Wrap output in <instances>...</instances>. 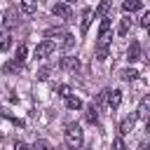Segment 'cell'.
I'll list each match as a JSON object with an SVG mask.
<instances>
[{
	"label": "cell",
	"mask_w": 150,
	"mask_h": 150,
	"mask_svg": "<svg viewBox=\"0 0 150 150\" xmlns=\"http://www.w3.org/2000/svg\"><path fill=\"white\" fill-rule=\"evenodd\" d=\"M30 150H52V145H49V141H45V138H38L35 143H33V148Z\"/></svg>",
	"instance_id": "44dd1931"
},
{
	"label": "cell",
	"mask_w": 150,
	"mask_h": 150,
	"mask_svg": "<svg viewBox=\"0 0 150 150\" xmlns=\"http://www.w3.org/2000/svg\"><path fill=\"white\" fill-rule=\"evenodd\" d=\"M54 49H56V45H54L52 40H42V42L35 45V56H38V59H47Z\"/></svg>",
	"instance_id": "3957f363"
},
{
	"label": "cell",
	"mask_w": 150,
	"mask_h": 150,
	"mask_svg": "<svg viewBox=\"0 0 150 150\" xmlns=\"http://www.w3.org/2000/svg\"><path fill=\"white\" fill-rule=\"evenodd\" d=\"M120 77L127 80V82H131V80L138 77V70H134V68H122V70H120Z\"/></svg>",
	"instance_id": "ac0fdd59"
},
{
	"label": "cell",
	"mask_w": 150,
	"mask_h": 150,
	"mask_svg": "<svg viewBox=\"0 0 150 150\" xmlns=\"http://www.w3.org/2000/svg\"><path fill=\"white\" fill-rule=\"evenodd\" d=\"M112 143H115V150H129V148L124 145V141H122V136H115V141H112Z\"/></svg>",
	"instance_id": "cb8c5ba5"
},
{
	"label": "cell",
	"mask_w": 150,
	"mask_h": 150,
	"mask_svg": "<svg viewBox=\"0 0 150 150\" xmlns=\"http://www.w3.org/2000/svg\"><path fill=\"white\" fill-rule=\"evenodd\" d=\"M138 150H150V145H148V141H141V143H138Z\"/></svg>",
	"instance_id": "83f0119b"
},
{
	"label": "cell",
	"mask_w": 150,
	"mask_h": 150,
	"mask_svg": "<svg viewBox=\"0 0 150 150\" xmlns=\"http://www.w3.org/2000/svg\"><path fill=\"white\" fill-rule=\"evenodd\" d=\"M49 77V68H42V70H38V80H47Z\"/></svg>",
	"instance_id": "484cf974"
},
{
	"label": "cell",
	"mask_w": 150,
	"mask_h": 150,
	"mask_svg": "<svg viewBox=\"0 0 150 150\" xmlns=\"http://www.w3.org/2000/svg\"><path fill=\"white\" fill-rule=\"evenodd\" d=\"M105 103H108V108H120V103H122V91L120 89H108V94H105Z\"/></svg>",
	"instance_id": "8992f818"
},
{
	"label": "cell",
	"mask_w": 150,
	"mask_h": 150,
	"mask_svg": "<svg viewBox=\"0 0 150 150\" xmlns=\"http://www.w3.org/2000/svg\"><path fill=\"white\" fill-rule=\"evenodd\" d=\"M91 19H94V9H91V7H84V9H82V19H80V33H82V35L89 30Z\"/></svg>",
	"instance_id": "277c9868"
},
{
	"label": "cell",
	"mask_w": 150,
	"mask_h": 150,
	"mask_svg": "<svg viewBox=\"0 0 150 150\" xmlns=\"http://www.w3.org/2000/svg\"><path fill=\"white\" fill-rule=\"evenodd\" d=\"M84 120H87V124H96V122H98V108H96L94 103L87 108V112H84Z\"/></svg>",
	"instance_id": "5bb4252c"
},
{
	"label": "cell",
	"mask_w": 150,
	"mask_h": 150,
	"mask_svg": "<svg viewBox=\"0 0 150 150\" xmlns=\"http://www.w3.org/2000/svg\"><path fill=\"white\" fill-rule=\"evenodd\" d=\"M134 115H136V120H148V115H150V96H143V98H141L138 110H136Z\"/></svg>",
	"instance_id": "52a82bcc"
},
{
	"label": "cell",
	"mask_w": 150,
	"mask_h": 150,
	"mask_svg": "<svg viewBox=\"0 0 150 150\" xmlns=\"http://www.w3.org/2000/svg\"><path fill=\"white\" fill-rule=\"evenodd\" d=\"M19 23V12L14 9V7H9L7 12H5V19H2V26L5 28H14Z\"/></svg>",
	"instance_id": "ba28073f"
},
{
	"label": "cell",
	"mask_w": 150,
	"mask_h": 150,
	"mask_svg": "<svg viewBox=\"0 0 150 150\" xmlns=\"http://www.w3.org/2000/svg\"><path fill=\"white\" fill-rule=\"evenodd\" d=\"M110 7H112V0H101V2H98V7L94 9V16H98V19L108 16V14H110Z\"/></svg>",
	"instance_id": "8fae6325"
},
{
	"label": "cell",
	"mask_w": 150,
	"mask_h": 150,
	"mask_svg": "<svg viewBox=\"0 0 150 150\" xmlns=\"http://www.w3.org/2000/svg\"><path fill=\"white\" fill-rule=\"evenodd\" d=\"M59 68L61 70H80V61H77V56H61Z\"/></svg>",
	"instance_id": "5b68a950"
},
{
	"label": "cell",
	"mask_w": 150,
	"mask_h": 150,
	"mask_svg": "<svg viewBox=\"0 0 150 150\" xmlns=\"http://www.w3.org/2000/svg\"><path fill=\"white\" fill-rule=\"evenodd\" d=\"M59 45H61V47H73V45H75V38H73L70 33H61V40H59Z\"/></svg>",
	"instance_id": "ffe728a7"
},
{
	"label": "cell",
	"mask_w": 150,
	"mask_h": 150,
	"mask_svg": "<svg viewBox=\"0 0 150 150\" xmlns=\"http://www.w3.org/2000/svg\"><path fill=\"white\" fill-rule=\"evenodd\" d=\"M134 124H136V115L131 112V115H127V117L120 122V136H127V134H131Z\"/></svg>",
	"instance_id": "30bf717a"
},
{
	"label": "cell",
	"mask_w": 150,
	"mask_h": 150,
	"mask_svg": "<svg viewBox=\"0 0 150 150\" xmlns=\"http://www.w3.org/2000/svg\"><path fill=\"white\" fill-rule=\"evenodd\" d=\"M19 5H21V12L23 14H33L38 9V0H21Z\"/></svg>",
	"instance_id": "2e32d148"
},
{
	"label": "cell",
	"mask_w": 150,
	"mask_h": 150,
	"mask_svg": "<svg viewBox=\"0 0 150 150\" xmlns=\"http://www.w3.org/2000/svg\"><path fill=\"white\" fill-rule=\"evenodd\" d=\"M56 91H59V96H61V98H68V96H70V94H73V91H70V87H68V84H61V87H59V89H56Z\"/></svg>",
	"instance_id": "603a6c76"
},
{
	"label": "cell",
	"mask_w": 150,
	"mask_h": 150,
	"mask_svg": "<svg viewBox=\"0 0 150 150\" xmlns=\"http://www.w3.org/2000/svg\"><path fill=\"white\" fill-rule=\"evenodd\" d=\"M9 45H12V40H9V35H5V33H0V52H7V49H9Z\"/></svg>",
	"instance_id": "7402d4cb"
},
{
	"label": "cell",
	"mask_w": 150,
	"mask_h": 150,
	"mask_svg": "<svg viewBox=\"0 0 150 150\" xmlns=\"http://www.w3.org/2000/svg\"><path fill=\"white\" fill-rule=\"evenodd\" d=\"M0 141H2V131H0Z\"/></svg>",
	"instance_id": "f1b7e54d"
},
{
	"label": "cell",
	"mask_w": 150,
	"mask_h": 150,
	"mask_svg": "<svg viewBox=\"0 0 150 150\" xmlns=\"http://www.w3.org/2000/svg\"><path fill=\"white\" fill-rule=\"evenodd\" d=\"M63 141H66L68 150H77V148L82 145V141H84L82 127H80V124H75V122L66 124V129H63Z\"/></svg>",
	"instance_id": "6da1fadb"
},
{
	"label": "cell",
	"mask_w": 150,
	"mask_h": 150,
	"mask_svg": "<svg viewBox=\"0 0 150 150\" xmlns=\"http://www.w3.org/2000/svg\"><path fill=\"white\" fill-rule=\"evenodd\" d=\"M138 59H141V42L134 40V42L129 45V49H127V61H129V63H136Z\"/></svg>",
	"instance_id": "9c48e42d"
},
{
	"label": "cell",
	"mask_w": 150,
	"mask_h": 150,
	"mask_svg": "<svg viewBox=\"0 0 150 150\" xmlns=\"http://www.w3.org/2000/svg\"><path fill=\"white\" fill-rule=\"evenodd\" d=\"M63 101H66V108H68V110H80V108H82V98L75 96V94H70V96L63 98Z\"/></svg>",
	"instance_id": "4fadbf2b"
},
{
	"label": "cell",
	"mask_w": 150,
	"mask_h": 150,
	"mask_svg": "<svg viewBox=\"0 0 150 150\" xmlns=\"http://www.w3.org/2000/svg\"><path fill=\"white\" fill-rule=\"evenodd\" d=\"M14 61L23 66V61H26V45H23V42L16 47V52H14Z\"/></svg>",
	"instance_id": "d6986e66"
},
{
	"label": "cell",
	"mask_w": 150,
	"mask_h": 150,
	"mask_svg": "<svg viewBox=\"0 0 150 150\" xmlns=\"http://www.w3.org/2000/svg\"><path fill=\"white\" fill-rule=\"evenodd\" d=\"M141 7H143V2H141V0H124V2H122V9H124L127 14H129V12L134 14V12H138Z\"/></svg>",
	"instance_id": "9a60e30c"
},
{
	"label": "cell",
	"mask_w": 150,
	"mask_h": 150,
	"mask_svg": "<svg viewBox=\"0 0 150 150\" xmlns=\"http://www.w3.org/2000/svg\"><path fill=\"white\" fill-rule=\"evenodd\" d=\"M141 26H143V28L150 26V12H143V14H141Z\"/></svg>",
	"instance_id": "d4e9b609"
},
{
	"label": "cell",
	"mask_w": 150,
	"mask_h": 150,
	"mask_svg": "<svg viewBox=\"0 0 150 150\" xmlns=\"http://www.w3.org/2000/svg\"><path fill=\"white\" fill-rule=\"evenodd\" d=\"M14 150H30V148H28V145H26V143H21V141H19V143H16V145H14Z\"/></svg>",
	"instance_id": "4316f807"
},
{
	"label": "cell",
	"mask_w": 150,
	"mask_h": 150,
	"mask_svg": "<svg viewBox=\"0 0 150 150\" xmlns=\"http://www.w3.org/2000/svg\"><path fill=\"white\" fill-rule=\"evenodd\" d=\"M52 14L54 16H59V19H63V21H70V16H73V9H70V5L68 2H56L54 7H52Z\"/></svg>",
	"instance_id": "7a4b0ae2"
},
{
	"label": "cell",
	"mask_w": 150,
	"mask_h": 150,
	"mask_svg": "<svg viewBox=\"0 0 150 150\" xmlns=\"http://www.w3.org/2000/svg\"><path fill=\"white\" fill-rule=\"evenodd\" d=\"M16 70H21V63H16L14 59L7 61V63L2 66V73H5V75H12V73H16Z\"/></svg>",
	"instance_id": "e0dca14e"
},
{
	"label": "cell",
	"mask_w": 150,
	"mask_h": 150,
	"mask_svg": "<svg viewBox=\"0 0 150 150\" xmlns=\"http://www.w3.org/2000/svg\"><path fill=\"white\" fill-rule=\"evenodd\" d=\"M131 30V16H122L120 19V26H117V35L120 38H127Z\"/></svg>",
	"instance_id": "7c38bea8"
}]
</instances>
